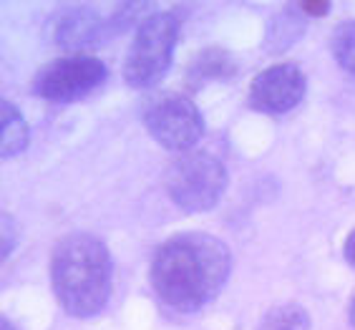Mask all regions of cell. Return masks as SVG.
Masks as SVG:
<instances>
[{"label": "cell", "instance_id": "16", "mask_svg": "<svg viewBox=\"0 0 355 330\" xmlns=\"http://www.w3.org/2000/svg\"><path fill=\"white\" fill-rule=\"evenodd\" d=\"M0 330H15V325L10 323V320H8L6 315H3V320H0Z\"/></svg>", "mask_w": 355, "mask_h": 330}, {"label": "cell", "instance_id": "1", "mask_svg": "<svg viewBox=\"0 0 355 330\" xmlns=\"http://www.w3.org/2000/svg\"><path fill=\"white\" fill-rule=\"evenodd\" d=\"M232 270V252L214 234L179 232L151 257L154 295L174 313H197L212 303Z\"/></svg>", "mask_w": 355, "mask_h": 330}, {"label": "cell", "instance_id": "12", "mask_svg": "<svg viewBox=\"0 0 355 330\" xmlns=\"http://www.w3.org/2000/svg\"><path fill=\"white\" fill-rule=\"evenodd\" d=\"M330 51L343 71L355 73V21H343L333 31Z\"/></svg>", "mask_w": 355, "mask_h": 330}, {"label": "cell", "instance_id": "4", "mask_svg": "<svg viewBox=\"0 0 355 330\" xmlns=\"http://www.w3.org/2000/svg\"><path fill=\"white\" fill-rule=\"evenodd\" d=\"M164 189L182 212H209L227 189V166L214 154L187 152L166 166Z\"/></svg>", "mask_w": 355, "mask_h": 330}, {"label": "cell", "instance_id": "13", "mask_svg": "<svg viewBox=\"0 0 355 330\" xmlns=\"http://www.w3.org/2000/svg\"><path fill=\"white\" fill-rule=\"evenodd\" d=\"M15 222L10 220V214H3V260H8L15 250Z\"/></svg>", "mask_w": 355, "mask_h": 330}, {"label": "cell", "instance_id": "5", "mask_svg": "<svg viewBox=\"0 0 355 330\" xmlns=\"http://www.w3.org/2000/svg\"><path fill=\"white\" fill-rule=\"evenodd\" d=\"M141 119L149 137L166 152H194L205 137V119L184 94H154L144 101Z\"/></svg>", "mask_w": 355, "mask_h": 330}, {"label": "cell", "instance_id": "6", "mask_svg": "<svg viewBox=\"0 0 355 330\" xmlns=\"http://www.w3.org/2000/svg\"><path fill=\"white\" fill-rule=\"evenodd\" d=\"M106 63L86 53H73L46 63L33 78L35 96L51 103H71L89 96L106 81Z\"/></svg>", "mask_w": 355, "mask_h": 330}, {"label": "cell", "instance_id": "17", "mask_svg": "<svg viewBox=\"0 0 355 330\" xmlns=\"http://www.w3.org/2000/svg\"><path fill=\"white\" fill-rule=\"evenodd\" d=\"M350 325H353V330H355V300H353V305H350Z\"/></svg>", "mask_w": 355, "mask_h": 330}, {"label": "cell", "instance_id": "10", "mask_svg": "<svg viewBox=\"0 0 355 330\" xmlns=\"http://www.w3.org/2000/svg\"><path fill=\"white\" fill-rule=\"evenodd\" d=\"M237 73V63L225 49H205L202 53L189 63V71H187V83L191 89L194 86H202L207 81H219V78H230Z\"/></svg>", "mask_w": 355, "mask_h": 330}, {"label": "cell", "instance_id": "14", "mask_svg": "<svg viewBox=\"0 0 355 330\" xmlns=\"http://www.w3.org/2000/svg\"><path fill=\"white\" fill-rule=\"evenodd\" d=\"M297 10L308 15H325L330 10L328 0H308V3H297Z\"/></svg>", "mask_w": 355, "mask_h": 330}, {"label": "cell", "instance_id": "3", "mask_svg": "<svg viewBox=\"0 0 355 330\" xmlns=\"http://www.w3.org/2000/svg\"><path fill=\"white\" fill-rule=\"evenodd\" d=\"M179 38V18L174 13H149L137 26L126 58L123 81L131 89H151L166 76Z\"/></svg>", "mask_w": 355, "mask_h": 330}, {"label": "cell", "instance_id": "15", "mask_svg": "<svg viewBox=\"0 0 355 330\" xmlns=\"http://www.w3.org/2000/svg\"><path fill=\"white\" fill-rule=\"evenodd\" d=\"M343 254H345V260H348L350 268H355V229H353V232H348V237H345Z\"/></svg>", "mask_w": 355, "mask_h": 330}, {"label": "cell", "instance_id": "8", "mask_svg": "<svg viewBox=\"0 0 355 330\" xmlns=\"http://www.w3.org/2000/svg\"><path fill=\"white\" fill-rule=\"evenodd\" d=\"M106 21L91 8H71L55 18L53 41L63 51H83L98 46L106 35Z\"/></svg>", "mask_w": 355, "mask_h": 330}, {"label": "cell", "instance_id": "7", "mask_svg": "<svg viewBox=\"0 0 355 330\" xmlns=\"http://www.w3.org/2000/svg\"><path fill=\"white\" fill-rule=\"evenodd\" d=\"M308 91V78L295 63H277L260 71L250 83V106L262 114L280 116L300 106Z\"/></svg>", "mask_w": 355, "mask_h": 330}, {"label": "cell", "instance_id": "2", "mask_svg": "<svg viewBox=\"0 0 355 330\" xmlns=\"http://www.w3.org/2000/svg\"><path fill=\"white\" fill-rule=\"evenodd\" d=\"M114 260L106 242L89 232H71L51 252V288L73 318L98 315L111 297Z\"/></svg>", "mask_w": 355, "mask_h": 330}, {"label": "cell", "instance_id": "9", "mask_svg": "<svg viewBox=\"0 0 355 330\" xmlns=\"http://www.w3.org/2000/svg\"><path fill=\"white\" fill-rule=\"evenodd\" d=\"M28 141H31V126L21 109L10 103L8 98L0 101V154L3 159L18 157L26 152Z\"/></svg>", "mask_w": 355, "mask_h": 330}, {"label": "cell", "instance_id": "11", "mask_svg": "<svg viewBox=\"0 0 355 330\" xmlns=\"http://www.w3.org/2000/svg\"><path fill=\"white\" fill-rule=\"evenodd\" d=\"M257 330H310V315L297 303L275 305L265 313Z\"/></svg>", "mask_w": 355, "mask_h": 330}]
</instances>
